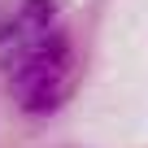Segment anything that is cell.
I'll use <instances>...</instances> for the list:
<instances>
[{"label":"cell","mask_w":148,"mask_h":148,"mask_svg":"<svg viewBox=\"0 0 148 148\" xmlns=\"http://www.w3.org/2000/svg\"><path fill=\"white\" fill-rule=\"evenodd\" d=\"M65 79H70V39L57 35L52 48H48L44 57H35L26 70H18L13 79H9V87H13L22 113L44 118V113H52V109L61 105V96H65Z\"/></svg>","instance_id":"obj_1"},{"label":"cell","mask_w":148,"mask_h":148,"mask_svg":"<svg viewBox=\"0 0 148 148\" xmlns=\"http://www.w3.org/2000/svg\"><path fill=\"white\" fill-rule=\"evenodd\" d=\"M57 22V0H22V9L13 13V39H35L48 35ZM9 39V44H13Z\"/></svg>","instance_id":"obj_2"}]
</instances>
